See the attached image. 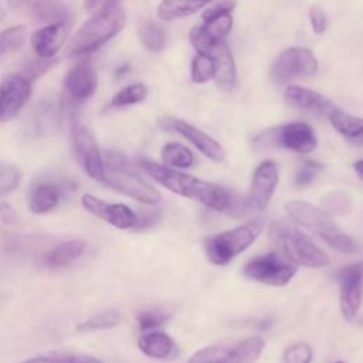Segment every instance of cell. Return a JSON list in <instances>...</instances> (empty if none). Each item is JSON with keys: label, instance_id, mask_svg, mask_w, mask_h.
Instances as JSON below:
<instances>
[{"label": "cell", "instance_id": "6da1fadb", "mask_svg": "<svg viewBox=\"0 0 363 363\" xmlns=\"http://www.w3.org/2000/svg\"><path fill=\"white\" fill-rule=\"evenodd\" d=\"M139 166L155 182H157L167 190L184 197L197 200L216 211L238 216V213H242L244 207H248L247 204L242 206L240 199H235L231 191L217 184L177 172L169 166H163L150 160H142L139 162Z\"/></svg>", "mask_w": 363, "mask_h": 363}, {"label": "cell", "instance_id": "7a4b0ae2", "mask_svg": "<svg viewBox=\"0 0 363 363\" xmlns=\"http://www.w3.org/2000/svg\"><path fill=\"white\" fill-rule=\"evenodd\" d=\"M286 213L292 220L320 237L335 250L345 254H356L360 251L359 244L345 234L322 208L303 200H292L286 203Z\"/></svg>", "mask_w": 363, "mask_h": 363}, {"label": "cell", "instance_id": "3957f363", "mask_svg": "<svg viewBox=\"0 0 363 363\" xmlns=\"http://www.w3.org/2000/svg\"><path fill=\"white\" fill-rule=\"evenodd\" d=\"M268 237L294 265L320 268L329 264V257L308 235L285 221H274L269 225Z\"/></svg>", "mask_w": 363, "mask_h": 363}, {"label": "cell", "instance_id": "277c9868", "mask_svg": "<svg viewBox=\"0 0 363 363\" xmlns=\"http://www.w3.org/2000/svg\"><path fill=\"white\" fill-rule=\"evenodd\" d=\"M126 14L123 9L115 7L108 11L95 13L72 37L67 55H86L113 38L125 26Z\"/></svg>", "mask_w": 363, "mask_h": 363}, {"label": "cell", "instance_id": "5b68a950", "mask_svg": "<svg viewBox=\"0 0 363 363\" xmlns=\"http://www.w3.org/2000/svg\"><path fill=\"white\" fill-rule=\"evenodd\" d=\"M104 163L105 172L101 180L104 184L143 204H156L160 201L162 194L129 167L123 155L108 152Z\"/></svg>", "mask_w": 363, "mask_h": 363}, {"label": "cell", "instance_id": "8992f818", "mask_svg": "<svg viewBox=\"0 0 363 363\" xmlns=\"http://www.w3.org/2000/svg\"><path fill=\"white\" fill-rule=\"evenodd\" d=\"M264 228V220L255 218L233 230L223 231L206 240V252L216 265H225L247 250Z\"/></svg>", "mask_w": 363, "mask_h": 363}, {"label": "cell", "instance_id": "52a82bcc", "mask_svg": "<svg viewBox=\"0 0 363 363\" xmlns=\"http://www.w3.org/2000/svg\"><path fill=\"white\" fill-rule=\"evenodd\" d=\"M257 149L285 147L296 153H309L316 149L318 139L313 129L305 122H292L268 129L254 139Z\"/></svg>", "mask_w": 363, "mask_h": 363}, {"label": "cell", "instance_id": "ba28073f", "mask_svg": "<svg viewBox=\"0 0 363 363\" xmlns=\"http://www.w3.org/2000/svg\"><path fill=\"white\" fill-rule=\"evenodd\" d=\"M244 275L261 284L282 286L286 285L296 272V267L284 261L278 254L271 252L252 258L242 269Z\"/></svg>", "mask_w": 363, "mask_h": 363}, {"label": "cell", "instance_id": "9c48e42d", "mask_svg": "<svg viewBox=\"0 0 363 363\" xmlns=\"http://www.w3.org/2000/svg\"><path fill=\"white\" fill-rule=\"evenodd\" d=\"M316 71L318 61L312 51L303 47H291L278 55L271 68V75L275 82L284 84L296 77L313 75Z\"/></svg>", "mask_w": 363, "mask_h": 363}, {"label": "cell", "instance_id": "30bf717a", "mask_svg": "<svg viewBox=\"0 0 363 363\" xmlns=\"http://www.w3.org/2000/svg\"><path fill=\"white\" fill-rule=\"evenodd\" d=\"M340 311L346 320H353L363 301V261L350 264L339 269Z\"/></svg>", "mask_w": 363, "mask_h": 363}, {"label": "cell", "instance_id": "8fae6325", "mask_svg": "<svg viewBox=\"0 0 363 363\" xmlns=\"http://www.w3.org/2000/svg\"><path fill=\"white\" fill-rule=\"evenodd\" d=\"M72 143L85 173L89 177L101 182L105 172L101 149L92 133L78 122L72 123Z\"/></svg>", "mask_w": 363, "mask_h": 363}, {"label": "cell", "instance_id": "7c38bea8", "mask_svg": "<svg viewBox=\"0 0 363 363\" xmlns=\"http://www.w3.org/2000/svg\"><path fill=\"white\" fill-rule=\"evenodd\" d=\"M81 204L88 213L121 230L135 228L138 223V214L130 207L119 203H106L91 193L81 196Z\"/></svg>", "mask_w": 363, "mask_h": 363}, {"label": "cell", "instance_id": "4fadbf2b", "mask_svg": "<svg viewBox=\"0 0 363 363\" xmlns=\"http://www.w3.org/2000/svg\"><path fill=\"white\" fill-rule=\"evenodd\" d=\"M31 96V81L20 74L10 75L0 84V122L13 119Z\"/></svg>", "mask_w": 363, "mask_h": 363}, {"label": "cell", "instance_id": "5bb4252c", "mask_svg": "<svg viewBox=\"0 0 363 363\" xmlns=\"http://www.w3.org/2000/svg\"><path fill=\"white\" fill-rule=\"evenodd\" d=\"M159 128H162L163 130H169V132L182 135L183 138L190 140L208 159H211L214 162L224 160V149L221 147V145L216 139H213L211 136L204 133L203 130L197 129L196 126H193L182 119H177V118L164 116V118L159 119Z\"/></svg>", "mask_w": 363, "mask_h": 363}, {"label": "cell", "instance_id": "9a60e30c", "mask_svg": "<svg viewBox=\"0 0 363 363\" xmlns=\"http://www.w3.org/2000/svg\"><path fill=\"white\" fill-rule=\"evenodd\" d=\"M278 184V167L272 160L262 162L254 172L247 203L252 210H264Z\"/></svg>", "mask_w": 363, "mask_h": 363}, {"label": "cell", "instance_id": "2e32d148", "mask_svg": "<svg viewBox=\"0 0 363 363\" xmlns=\"http://www.w3.org/2000/svg\"><path fill=\"white\" fill-rule=\"evenodd\" d=\"M13 10L38 23H62L68 17V7L61 0H9Z\"/></svg>", "mask_w": 363, "mask_h": 363}, {"label": "cell", "instance_id": "e0dca14e", "mask_svg": "<svg viewBox=\"0 0 363 363\" xmlns=\"http://www.w3.org/2000/svg\"><path fill=\"white\" fill-rule=\"evenodd\" d=\"M65 91L71 101L82 102L86 101L96 89L98 79L89 64V61H81L74 65L65 75Z\"/></svg>", "mask_w": 363, "mask_h": 363}, {"label": "cell", "instance_id": "ac0fdd59", "mask_svg": "<svg viewBox=\"0 0 363 363\" xmlns=\"http://www.w3.org/2000/svg\"><path fill=\"white\" fill-rule=\"evenodd\" d=\"M214 64V81L223 91H233L237 84V69L234 58L224 41L216 43L206 54Z\"/></svg>", "mask_w": 363, "mask_h": 363}, {"label": "cell", "instance_id": "d6986e66", "mask_svg": "<svg viewBox=\"0 0 363 363\" xmlns=\"http://www.w3.org/2000/svg\"><path fill=\"white\" fill-rule=\"evenodd\" d=\"M68 35V26L65 21L52 23L37 30L31 37V44L35 54L41 58H51L62 47Z\"/></svg>", "mask_w": 363, "mask_h": 363}, {"label": "cell", "instance_id": "ffe728a7", "mask_svg": "<svg viewBox=\"0 0 363 363\" xmlns=\"http://www.w3.org/2000/svg\"><path fill=\"white\" fill-rule=\"evenodd\" d=\"M64 190L52 180L35 183L28 194V208L34 214H45L54 210L62 200Z\"/></svg>", "mask_w": 363, "mask_h": 363}, {"label": "cell", "instance_id": "44dd1931", "mask_svg": "<svg viewBox=\"0 0 363 363\" xmlns=\"http://www.w3.org/2000/svg\"><path fill=\"white\" fill-rule=\"evenodd\" d=\"M285 99L289 105L295 108L312 111L326 116L336 108L328 98H325L319 92H315L299 85H289L285 89Z\"/></svg>", "mask_w": 363, "mask_h": 363}, {"label": "cell", "instance_id": "7402d4cb", "mask_svg": "<svg viewBox=\"0 0 363 363\" xmlns=\"http://www.w3.org/2000/svg\"><path fill=\"white\" fill-rule=\"evenodd\" d=\"M85 248H86V242L79 238L60 242L45 254L44 264L50 268L65 267L72 261H75L77 258H79L85 251Z\"/></svg>", "mask_w": 363, "mask_h": 363}, {"label": "cell", "instance_id": "603a6c76", "mask_svg": "<svg viewBox=\"0 0 363 363\" xmlns=\"http://www.w3.org/2000/svg\"><path fill=\"white\" fill-rule=\"evenodd\" d=\"M332 126L347 140L363 145V118H357L353 115H349L337 108H335L328 115Z\"/></svg>", "mask_w": 363, "mask_h": 363}, {"label": "cell", "instance_id": "cb8c5ba5", "mask_svg": "<svg viewBox=\"0 0 363 363\" xmlns=\"http://www.w3.org/2000/svg\"><path fill=\"white\" fill-rule=\"evenodd\" d=\"M139 349L149 357L166 359L174 352L173 339L163 332H149L139 337Z\"/></svg>", "mask_w": 363, "mask_h": 363}, {"label": "cell", "instance_id": "d4e9b609", "mask_svg": "<svg viewBox=\"0 0 363 363\" xmlns=\"http://www.w3.org/2000/svg\"><path fill=\"white\" fill-rule=\"evenodd\" d=\"M213 0H162L157 13L164 21L182 18L201 10Z\"/></svg>", "mask_w": 363, "mask_h": 363}, {"label": "cell", "instance_id": "484cf974", "mask_svg": "<svg viewBox=\"0 0 363 363\" xmlns=\"http://www.w3.org/2000/svg\"><path fill=\"white\" fill-rule=\"evenodd\" d=\"M264 339L259 336L247 337L228 347V363H252L264 350Z\"/></svg>", "mask_w": 363, "mask_h": 363}, {"label": "cell", "instance_id": "4316f807", "mask_svg": "<svg viewBox=\"0 0 363 363\" xmlns=\"http://www.w3.org/2000/svg\"><path fill=\"white\" fill-rule=\"evenodd\" d=\"M162 160L169 167H190L194 162L193 153L183 145L170 142L162 147Z\"/></svg>", "mask_w": 363, "mask_h": 363}, {"label": "cell", "instance_id": "83f0119b", "mask_svg": "<svg viewBox=\"0 0 363 363\" xmlns=\"http://www.w3.org/2000/svg\"><path fill=\"white\" fill-rule=\"evenodd\" d=\"M26 40V28L23 26L10 27L0 33V64L21 48Z\"/></svg>", "mask_w": 363, "mask_h": 363}, {"label": "cell", "instance_id": "f1b7e54d", "mask_svg": "<svg viewBox=\"0 0 363 363\" xmlns=\"http://www.w3.org/2000/svg\"><path fill=\"white\" fill-rule=\"evenodd\" d=\"M231 27H233L231 13H223V14L206 18V23L201 26L204 34L214 43L224 41Z\"/></svg>", "mask_w": 363, "mask_h": 363}, {"label": "cell", "instance_id": "f546056e", "mask_svg": "<svg viewBox=\"0 0 363 363\" xmlns=\"http://www.w3.org/2000/svg\"><path fill=\"white\" fill-rule=\"evenodd\" d=\"M320 204H322V210L326 214H332V216H346L350 213V208H352L349 194L342 190L329 191L322 197Z\"/></svg>", "mask_w": 363, "mask_h": 363}, {"label": "cell", "instance_id": "4dcf8cb0", "mask_svg": "<svg viewBox=\"0 0 363 363\" xmlns=\"http://www.w3.org/2000/svg\"><path fill=\"white\" fill-rule=\"evenodd\" d=\"M119 320H121V315L116 311H105V312H99V313L85 319L84 322H81L77 326V329L79 332L104 330V329L116 326L119 323Z\"/></svg>", "mask_w": 363, "mask_h": 363}, {"label": "cell", "instance_id": "1f68e13d", "mask_svg": "<svg viewBox=\"0 0 363 363\" xmlns=\"http://www.w3.org/2000/svg\"><path fill=\"white\" fill-rule=\"evenodd\" d=\"M139 38L145 48L149 51H160L164 47V33L156 23L147 21L139 28Z\"/></svg>", "mask_w": 363, "mask_h": 363}, {"label": "cell", "instance_id": "d6a6232c", "mask_svg": "<svg viewBox=\"0 0 363 363\" xmlns=\"http://www.w3.org/2000/svg\"><path fill=\"white\" fill-rule=\"evenodd\" d=\"M146 96H147V88L143 84H132V85L122 88L112 98V106L121 108V106L139 104V102L145 101Z\"/></svg>", "mask_w": 363, "mask_h": 363}, {"label": "cell", "instance_id": "836d02e7", "mask_svg": "<svg viewBox=\"0 0 363 363\" xmlns=\"http://www.w3.org/2000/svg\"><path fill=\"white\" fill-rule=\"evenodd\" d=\"M214 77L213 60L206 54H197L191 61V81L204 84Z\"/></svg>", "mask_w": 363, "mask_h": 363}, {"label": "cell", "instance_id": "e575fe53", "mask_svg": "<svg viewBox=\"0 0 363 363\" xmlns=\"http://www.w3.org/2000/svg\"><path fill=\"white\" fill-rule=\"evenodd\" d=\"M21 179L20 170L10 163L0 162V197L13 191Z\"/></svg>", "mask_w": 363, "mask_h": 363}, {"label": "cell", "instance_id": "d590c367", "mask_svg": "<svg viewBox=\"0 0 363 363\" xmlns=\"http://www.w3.org/2000/svg\"><path fill=\"white\" fill-rule=\"evenodd\" d=\"M228 347L208 346L196 352L187 363H228Z\"/></svg>", "mask_w": 363, "mask_h": 363}, {"label": "cell", "instance_id": "8d00e7d4", "mask_svg": "<svg viewBox=\"0 0 363 363\" xmlns=\"http://www.w3.org/2000/svg\"><path fill=\"white\" fill-rule=\"evenodd\" d=\"M313 352L306 343H295L284 353V363H311Z\"/></svg>", "mask_w": 363, "mask_h": 363}, {"label": "cell", "instance_id": "74e56055", "mask_svg": "<svg viewBox=\"0 0 363 363\" xmlns=\"http://www.w3.org/2000/svg\"><path fill=\"white\" fill-rule=\"evenodd\" d=\"M169 319V313L160 311H142L138 315V325L140 330H150L162 326Z\"/></svg>", "mask_w": 363, "mask_h": 363}, {"label": "cell", "instance_id": "f35d334b", "mask_svg": "<svg viewBox=\"0 0 363 363\" xmlns=\"http://www.w3.org/2000/svg\"><path fill=\"white\" fill-rule=\"evenodd\" d=\"M320 170H322V164H319L318 162H313V160H306L299 167V170L295 176V183L301 187L308 186Z\"/></svg>", "mask_w": 363, "mask_h": 363}, {"label": "cell", "instance_id": "ab89813d", "mask_svg": "<svg viewBox=\"0 0 363 363\" xmlns=\"http://www.w3.org/2000/svg\"><path fill=\"white\" fill-rule=\"evenodd\" d=\"M122 0H85V9L91 11L92 14L108 11L115 7H119V3Z\"/></svg>", "mask_w": 363, "mask_h": 363}, {"label": "cell", "instance_id": "60d3db41", "mask_svg": "<svg viewBox=\"0 0 363 363\" xmlns=\"http://www.w3.org/2000/svg\"><path fill=\"white\" fill-rule=\"evenodd\" d=\"M309 20H311V26H312V28H313V31L316 34H322L326 30L328 20H326V16H325V13L322 10L313 7L309 11Z\"/></svg>", "mask_w": 363, "mask_h": 363}, {"label": "cell", "instance_id": "b9f144b4", "mask_svg": "<svg viewBox=\"0 0 363 363\" xmlns=\"http://www.w3.org/2000/svg\"><path fill=\"white\" fill-rule=\"evenodd\" d=\"M0 220L3 224L6 225H13L17 223L18 217L16 210L13 208L11 204H9L7 201H1L0 203Z\"/></svg>", "mask_w": 363, "mask_h": 363}, {"label": "cell", "instance_id": "7bdbcfd3", "mask_svg": "<svg viewBox=\"0 0 363 363\" xmlns=\"http://www.w3.org/2000/svg\"><path fill=\"white\" fill-rule=\"evenodd\" d=\"M233 7H234V3H233V1L224 0V1H221V3H218V4H216V6H213V7H210L207 11H204L203 18L206 20V18H210V17H214V16H218V14H223V13H231Z\"/></svg>", "mask_w": 363, "mask_h": 363}, {"label": "cell", "instance_id": "ee69618b", "mask_svg": "<svg viewBox=\"0 0 363 363\" xmlns=\"http://www.w3.org/2000/svg\"><path fill=\"white\" fill-rule=\"evenodd\" d=\"M61 363H102V362L92 356H68L61 359Z\"/></svg>", "mask_w": 363, "mask_h": 363}, {"label": "cell", "instance_id": "f6af8a7d", "mask_svg": "<svg viewBox=\"0 0 363 363\" xmlns=\"http://www.w3.org/2000/svg\"><path fill=\"white\" fill-rule=\"evenodd\" d=\"M21 363H61V359H55L51 356H35V357L21 362Z\"/></svg>", "mask_w": 363, "mask_h": 363}, {"label": "cell", "instance_id": "bcb514c9", "mask_svg": "<svg viewBox=\"0 0 363 363\" xmlns=\"http://www.w3.org/2000/svg\"><path fill=\"white\" fill-rule=\"evenodd\" d=\"M356 173L360 176V179L363 180V160H357L354 164H353Z\"/></svg>", "mask_w": 363, "mask_h": 363}, {"label": "cell", "instance_id": "7dc6e473", "mask_svg": "<svg viewBox=\"0 0 363 363\" xmlns=\"http://www.w3.org/2000/svg\"><path fill=\"white\" fill-rule=\"evenodd\" d=\"M3 17H4V11L0 9V21L3 20Z\"/></svg>", "mask_w": 363, "mask_h": 363}, {"label": "cell", "instance_id": "c3c4849f", "mask_svg": "<svg viewBox=\"0 0 363 363\" xmlns=\"http://www.w3.org/2000/svg\"><path fill=\"white\" fill-rule=\"evenodd\" d=\"M336 363H343V362H336Z\"/></svg>", "mask_w": 363, "mask_h": 363}]
</instances>
